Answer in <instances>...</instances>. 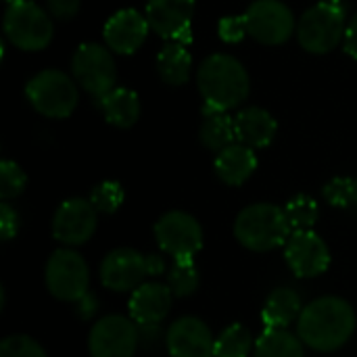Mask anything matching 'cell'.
Returning a JSON list of instances; mask_svg holds the SVG:
<instances>
[{
  "label": "cell",
  "instance_id": "ac0fdd59",
  "mask_svg": "<svg viewBox=\"0 0 357 357\" xmlns=\"http://www.w3.org/2000/svg\"><path fill=\"white\" fill-rule=\"evenodd\" d=\"M174 293L163 282H144L132 291L128 301L130 318L138 326H159L172 310Z\"/></svg>",
  "mask_w": 357,
  "mask_h": 357
},
{
  "label": "cell",
  "instance_id": "ab89813d",
  "mask_svg": "<svg viewBox=\"0 0 357 357\" xmlns=\"http://www.w3.org/2000/svg\"><path fill=\"white\" fill-rule=\"evenodd\" d=\"M356 205H357V197H356Z\"/></svg>",
  "mask_w": 357,
  "mask_h": 357
},
{
  "label": "cell",
  "instance_id": "836d02e7",
  "mask_svg": "<svg viewBox=\"0 0 357 357\" xmlns=\"http://www.w3.org/2000/svg\"><path fill=\"white\" fill-rule=\"evenodd\" d=\"M19 232V213L6 203H0V236L4 243L13 241Z\"/></svg>",
  "mask_w": 357,
  "mask_h": 357
},
{
  "label": "cell",
  "instance_id": "7402d4cb",
  "mask_svg": "<svg viewBox=\"0 0 357 357\" xmlns=\"http://www.w3.org/2000/svg\"><path fill=\"white\" fill-rule=\"evenodd\" d=\"M303 312V303L297 291L293 289H276L266 299L261 320L266 328H287L289 324L297 322Z\"/></svg>",
  "mask_w": 357,
  "mask_h": 357
},
{
  "label": "cell",
  "instance_id": "277c9868",
  "mask_svg": "<svg viewBox=\"0 0 357 357\" xmlns=\"http://www.w3.org/2000/svg\"><path fill=\"white\" fill-rule=\"evenodd\" d=\"M165 272V261L157 253H140L130 247L113 249L100 264V282L105 289L115 293L136 291L149 278L161 276Z\"/></svg>",
  "mask_w": 357,
  "mask_h": 357
},
{
  "label": "cell",
  "instance_id": "30bf717a",
  "mask_svg": "<svg viewBox=\"0 0 357 357\" xmlns=\"http://www.w3.org/2000/svg\"><path fill=\"white\" fill-rule=\"evenodd\" d=\"M243 15L247 21V31L259 44L280 46L297 33L295 15L282 0H255Z\"/></svg>",
  "mask_w": 357,
  "mask_h": 357
},
{
  "label": "cell",
  "instance_id": "83f0119b",
  "mask_svg": "<svg viewBox=\"0 0 357 357\" xmlns=\"http://www.w3.org/2000/svg\"><path fill=\"white\" fill-rule=\"evenodd\" d=\"M284 213H287V220H289L293 232H297V230H312L318 224V218H320L318 203L310 195L293 197L284 205Z\"/></svg>",
  "mask_w": 357,
  "mask_h": 357
},
{
  "label": "cell",
  "instance_id": "4316f807",
  "mask_svg": "<svg viewBox=\"0 0 357 357\" xmlns=\"http://www.w3.org/2000/svg\"><path fill=\"white\" fill-rule=\"evenodd\" d=\"M199 282L201 274L195 259H174L167 272V287L172 289L174 297H190L199 289Z\"/></svg>",
  "mask_w": 357,
  "mask_h": 357
},
{
  "label": "cell",
  "instance_id": "f1b7e54d",
  "mask_svg": "<svg viewBox=\"0 0 357 357\" xmlns=\"http://www.w3.org/2000/svg\"><path fill=\"white\" fill-rule=\"evenodd\" d=\"M123 199H126V190L115 180H105L96 184L90 192V203L94 205V209L107 215L115 213L123 205Z\"/></svg>",
  "mask_w": 357,
  "mask_h": 357
},
{
  "label": "cell",
  "instance_id": "f546056e",
  "mask_svg": "<svg viewBox=\"0 0 357 357\" xmlns=\"http://www.w3.org/2000/svg\"><path fill=\"white\" fill-rule=\"evenodd\" d=\"M27 186V176L21 169V165H17L10 159H2L0 163V199L2 201H10L17 199Z\"/></svg>",
  "mask_w": 357,
  "mask_h": 357
},
{
  "label": "cell",
  "instance_id": "2e32d148",
  "mask_svg": "<svg viewBox=\"0 0 357 357\" xmlns=\"http://www.w3.org/2000/svg\"><path fill=\"white\" fill-rule=\"evenodd\" d=\"M165 345L172 357H215V339L209 326L195 316L176 320L167 328Z\"/></svg>",
  "mask_w": 357,
  "mask_h": 357
},
{
  "label": "cell",
  "instance_id": "8d00e7d4",
  "mask_svg": "<svg viewBox=\"0 0 357 357\" xmlns=\"http://www.w3.org/2000/svg\"><path fill=\"white\" fill-rule=\"evenodd\" d=\"M96 312V299L88 293L82 301H77V314L82 318H90Z\"/></svg>",
  "mask_w": 357,
  "mask_h": 357
},
{
  "label": "cell",
  "instance_id": "5b68a950",
  "mask_svg": "<svg viewBox=\"0 0 357 357\" xmlns=\"http://www.w3.org/2000/svg\"><path fill=\"white\" fill-rule=\"evenodd\" d=\"M347 29L345 8L341 4L318 2L301 15L297 23V38L301 48L312 54H326L335 50Z\"/></svg>",
  "mask_w": 357,
  "mask_h": 357
},
{
  "label": "cell",
  "instance_id": "ba28073f",
  "mask_svg": "<svg viewBox=\"0 0 357 357\" xmlns=\"http://www.w3.org/2000/svg\"><path fill=\"white\" fill-rule=\"evenodd\" d=\"M44 282L48 293L67 303H77L88 295L90 272L84 257L73 249H56L44 268Z\"/></svg>",
  "mask_w": 357,
  "mask_h": 357
},
{
  "label": "cell",
  "instance_id": "7a4b0ae2",
  "mask_svg": "<svg viewBox=\"0 0 357 357\" xmlns=\"http://www.w3.org/2000/svg\"><path fill=\"white\" fill-rule=\"evenodd\" d=\"M197 86L203 96V111H232L241 107L249 92L251 79L245 65L226 52L209 54L199 71Z\"/></svg>",
  "mask_w": 357,
  "mask_h": 357
},
{
  "label": "cell",
  "instance_id": "e0dca14e",
  "mask_svg": "<svg viewBox=\"0 0 357 357\" xmlns=\"http://www.w3.org/2000/svg\"><path fill=\"white\" fill-rule=\"evenodd\" d=\"M151 31L146 15H140L134 8H121L111 15L105 23L102 38L105 46L117 54H134L144 42Z\"/></svg>",
  "mask_w": 357,
  "mask_h": 357
},
{
  "label": "cell",
  "instance_id": "4dcf8cb0",
  "mask_svg": "<svg viewBox=\"0 0 357 357\" xmlns=\"http://www.w3.org/2000/svg\"><path fill=\"white\" fill-rule=\"evenodd\" d=\"M322 195H324V199H326L328 205L339 207V209H345V207H349L351 203H356L357 180H354V178H345V176L333 178V180L326 182V186L322 188Z\"/></svg>",
  "mask_w": 357,
  "mask_h": 357
},
{
  "label": "cell",
  "instance_id": "7c38bea8",
  "mask_svg": "<svg viewBox=\"0 0 357 357\" xmlns=\"http://www.w3.org/2000/svg\"><path fill=\"white\" fill-rule=\"evenodd\" d=\"M138 345L140 326L126 316H105L88 335L90 357H134Z\"/></svg>",
  "mask_w": 357,
  "mask_h": 357
},
{
  "label": "cell",
  "instance_id": "cb8c5ba5",
  "mask_svg": "<svg viewBox=\"0 0 357 357\" xmlns=\"http://www.w3.org/2000/svg\"><path fill=\"white\" fill-rule=\"evenodd\" d=\"M199 140L209 151H224L236 142L234 117L226 111H203V123L199 128Z\"/></svg>",
  "mask_w": 357,
  "mask_h": 357
},
{
  "label": "cell",
  "instance_id": "52a82bcc",
  "mask_svg": "<svg viewBox=\"0 0 357 357\" xmlns=\"http://www.w3.org/2000/svg\"><path fill=\"white\" fill-rule=\"evenodd\" d=\"M52 17L31 0H19L6 6L4 36L6 40L27 52L44 50L52 40Z\"/></svg>",
  "mask_w": 357,
  "mask_h": 357
},
{
  "label": "cell",
  "instance_id": "9a60e30c",
  "mask_svg": "<svg viewBox=\"0 0 357 357\" xmlns=\"http://www.w3.org/2000/svg\"><path fill=\"white\" fill-rule=\"evenodd\" d=\"M289 268L299 278H316L331 266V251L320 234L314 230H297L284 245Z\"/></svg>",
  "mask_w": 357,
  "mask_h": 357
},
{
  "label": "cell",
  "instance_id": "d590c367",
  "mask_svg": "<svg viewBox=\"0 0 357 357\" xmlns=\"http://www.w3.org/2000/svg\"><path fill=\"white\" fill-rule=\"evenodd\" d=\"M343 50L357 61V13L347 21L345 38H343Z\"/></svg>",
  "mask_w": 357,
  "mask_h": 357
},
{
  "label": "cell",
  "instance_id": "8992f818",
  "mask_svg": "<svg viewBox=\"0 0 357 357\" xmlns=\"http://www.w3.org/2000/svg\"><path fill=\"white\" fill-rule=\"evenodd\" d=\"M25 96L40 115L65 119L75 111L79 92L67 73L59 69H44L27 82Z\"/></svg>",
  "mask_w": 357,
  "mask_h": 357
},
{
  "label": "cell",
  "instance_id": "74e56055",
  "mask_svg": "<svg viewBox=\"0 0 357 357\" xmlns=\"http://www.w3.org/2000/svg\"><path fill=\"white\" fill-rule=\"evenodd\" d=\"M322 2H331V4H341L343 0H322Z\"/></svg>",
  "mask_w": 357,
  "mask_h": 357
},
{
  "label": "cell",
  "instance_id": "d4e9b609",
  "mask_svg": "<svg viewBox=\"0 0 357 357\" xmlns=\"http://www.w3.org/2000/svg\"><path fill=\"white\" fill-rule=\"evenodd\" d=\"M253 357H305L303 341L287 328H266L255 341Z\"/></svg>",
  "mask_w": 357,
  "mask_h": 357
},
{
  "label": "cell",
  "instance_id": "1f68e13d",
  "mask_svg": "<svg viewBox=\"0 0 357 357\" xmlns=\"http://www.w3.org/2000/svg\"><path fill=\"white\" fill-rule=\"evenodd\" d=\"M0 357H46V351L27 335H10L0 343Z\"/></svg>",
  "mask_w": 357,
  "mask_h": 357
},
{
  "label": "cell",
  "instance_id": "603a6c76",
  "mask_svg": "<svg viewBox=\"0 0 357 357\" xmlns=\"http://www.w3.org/2000/svg\"><path fill=\"white\" fill-rule=\"evenodd\" d=\"M192 71V54L186 44L165 42L157 54V73L167 86H182Z\"/></svg>",
  "mask_w": 357,
  "mask_h": 357
},
{
  "label": "cell",
  "instance_id": "f35d334b",
  "mask_svg": "<svg viewBox=\"0 0 357 357\" xmlns=\"http://www.w3.org/2000/svg\"><path fill=\"white\" fill-rule=\"evenodd\" d=\"M13 2H19V0H6V4H13Z\"/></svg>",
  "mask_w": 357,
  "mask_h": 357
},
{
  "label": "cell",
  "instance_id": "5bb4252c",
  "mask_svg": "<svg viewBox=\"0 0 357 357\" xmlns=\"http://www.w3.org/2000/svg\"><path fill=\"white\" fill-rule=\"evenodd\" d=\"M98 211L90 199H67L52 218V236L65 247H79L96 232Z\"/></svg>",
  "mask_w": 357,
  "mask_h": 357
},
{
  "label": "cell",
  "instance_id": "484cf974",
  "mask_svg": "<svg viewBox=\"0 0 357 357\" xmlns=\"http://www.w3.org/2000/svg\"><path fill=\"white\" fill-rule=\"evenodd\" d=\"M255 349L251 331L245 324H230L215 339V357H249Z\"/></svg>",
  "mask_w": 357,
  "mask_h": 357
},
{
  "label": "cell",
  "instance_id": "9c48e42d",
  "mask_svg": "<svg viewBox=\"0 0 357 357\" xmlns=\"http://www.w3.org/2000/svg\"><path fill=\"white\" fill-rule=\"evenodd\" d=\"M71 73L73 79L96 100L102 98L107 92H111L117 82V67H115L113 52L96 42H86L77 46L71 59Z\"/></svg>",
  "mask_w": 357,
  "mask_h": 357
},
{
  "label": "cell",
  "instance_id": "4fadbf2b",
  "mask_svg": "<svg viewBox=\"0 0 357 357\" xmlns=\"http://www.w3.org/2000/svg\"><path fill=\"white\" fill-rule=\"evenodd\" d=\"M144 15L151 29L165 42L190 44L195 0H149Z\"/></svg>",
  "mask_w": 357,
  "mask_h": 357
},
{
  "label": "cell",
  "instance_id": "6da1fadb",
  "mask_svg": "<svg viewBox=\"0 0 357 357\" xmlns=\"http://www.w3.org/2000/svg\"><path fill=\"white\" fill-rule=\"evenodd\" d=\"M357 318L349 301L326 295L307 303L297 320V335L303 345L320 354L341 349L354 335Z\"/></svg>",
  "mask_w": 357,
  "mask_h": 357
},
{
  "label": "cell",
  "instance_id": "ffe728a7",
  "mask_svg": "<svg viewBox=\"0 0 357 357\" xmlns=\"http://www.w3.org/2000/svg\"><path fill=\"white\" fill-rule=\"evenodd\" d=\"M215 174L228 186L245 184L257 169V155L255 149L234 142L218 153L215 157Z\"/></svg>",
  "mask_w": 357,
  "mask_h": 357
},
{
  "label": "cell",
  "instance_id": "8fae6325",
  "mask_svg": "<svg viewBox=\"0 0 357 357\" xmlns=\"http://www.w3.org/2000/svg\"><path fill=\"white\" fill-rule=\"evenodd\" d=\"M155 238L172 259H195L203 249V228L186 211H167L155 224Z\"/></svg>",
  "mask_w": 357,
  "mask_h": 357
},
{
  "label": "cell",
  "instance_id": "d6986e66",
  "mask_svg": "<svg viewBox=\"0 0 357 357\" xmlns=\"http://www.w3.org/2000/svg\"><path fill=\"white\" fill-rule=\"evenodd\" d=\"M236 142L247 144L251 149H266L274 142L278 123L274 115L261 107H247L234 117Z\"/></svg>",
  "mask_w": 357,
  "mask_h": 357
},
{
  "label": "cell",
  "instance_id": "d6a6232c",
  "mask_svg": "<svg viewBox=\"0 0 357 357\" xmlns=\"http://www.w3.org/2000/svg\"><path fill=\"white\" fill-rule=\"evenodd\" d=\"M247 33L249 31H247L245 15H228V17H222L218 23V36L226 44H238Z\"/></svg>",
  "mask_w": 357,
  "mask_h": 357
},
{
  "label": "cell",
  "instance_id": "3957f363",
  "mask_svg": "<svg viewBox=\"0 0 357 357\" xmlns=\"http://www.w3.org/2000/svg\"><path fill=\"white\" fill-rule=\"evenodd\" d=\"M293 228L287 220L284 207L274 203H253L245 207L234 222L236 241L255 253L274 251L291 238Z\"/></svg>",
  "mask_w": 357,
  "mask_h": 357
},
{
  "label": "cell",
  "instance_id": "e575fe53",
  "mask_svg": "<svg viewBox=\"0 0 357 357\" xmlns=\"http://www.w3.org/2000/svg\"><path fill=\"white\" fill-rule=\"evenodd\" d=\"M48 13L54 19H73L79 10V0H46Z\"/></svg>",
  "mask_w": 357,
  "mask_h": 357
},
{
  "label": "cell",
  "instance_id": "44dd1931",
  "mask_svg": "<svg viewBox=\"0 0 357 357\" xmlns=\"http://www.w3.org/2000/svg\"><path fill=\"white\" fill-rule=\"evenodd\" d=\"M105 119L121 130L132 128L138 117H140V98L134 90L123 88V86H115L111 92H107L102 98L96 100Z\"/></svg>",
  "mask_w": 357,
  "mask_h": 357
}]
</instances>
